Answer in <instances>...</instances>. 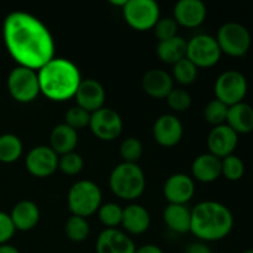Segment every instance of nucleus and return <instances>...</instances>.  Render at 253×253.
<instances>
[{
  "label": "nucleus",
  "instance_id": "obj_11",
  "mask_svg": "<svg viewBox=\"0 0 253 253\" xmlns=\"http://www.w3.org/2000/svg\"><path fill=\"white\" fill-rule=\"evenodd\" d=\"M123 119L114 109L101 108L90 114L91 132L103 141H114L123 132Z\"/></svg>",
  "mask_w": 253,
  "mask_h": 253
},
{
  "label": "nucleus",
  "instance_id": "obj_37",
  "mask_svg": "<svg viewBox=\"0 0 253 253\" xmlns=\"http://www.w3.org/2000/svg\"><path fill=\"white\" fill-rule=\"evenodd\" d=\"M177 31L178 24L173 17H160L157 24L153 27L155 36L157 37L160 42L177 36Z\"/></svg>",
  "mask_w": 253,
  "mask_h": 253
},
{
  "label": "nucleus",
  "instance_id": "obj_17",
  "mask_svg": "<svg viewBox=\"0 0 253 253\" xmlns=\"http://www.w3.org/2000/svg\"><path fill=\"white\" fill-rule=\"evenodd\" d=\"M96 253H135L136 246L127 234L118 229H105L99 234Z\"/></svg>",
  "mask_w": 253,
  "mask_h": 253
},
{
  "label": "nucleus",
  "instance_id": "obj_12",
  "mask_svg": "<svg viewBox=\"0 0 253 253\" xmlns=\"http://www.w3.org/2000/svg\"><path fill=\"white\" fill-rule=\"evenodd\" d=\"M59 156L49 146H36L27 153L25 166L30 174L37 178H46L58 169Z\"/></svg>",
  "mask_w": 253,
  "mask_h": 253
},
{
  "label": "nucleus",
  "instance_id": "obj_27",
  "mask_svg": "<svg viewBox=\"0 0 253 253\" xmlns=\"http://www.w3.org/2000/svg\"><path fill=\"white\" fill-rule=\"evenodd\" d=\"M22 146L21 140L14 133H4L0 136V162L14 163L21 157Z\"/></svg>",
  "mask_w": 253,
  "mask_h": 253
},
{
  "label": "nucleus",
  "instance_id": "obj_1",
  "mask_svg": "<svg viewBox=\"0 0 253 253\" xmlns=\"http://www.w3.org/2000/svg\"><path fill=\"white\" fill-rule=\"evenodd\" d=\"M5 47L17 66L39 71L54 58L53 36L48 27L26 11H12L2 24Z\"/></svg>",
  "mask_w": 253,
  "mask_h": 253
},
{
  "label": "nucleus",
  "instance_id": "obj_32",
  "mask_svg": "<svg viewBox=\"0 0 253 253\" xmlns=\"http://www.w3.org/2000/svg\"><path fill=\"white\" fill-rule=\"evenodd\" d=\"M227 110H229V106L225 105L222 101L217 100V99H212L205 106L204 118L211 125H222V124H226Z\"/></svg>",
  "mask_w": 253,
  "mask_h": 253
},
{
  "label": "nucleus",
  "instance_id": "obj_39",
  "mask_svg": "<svg viewBox=\"0 0 253 253\" xmlns=\"http://www.w3.org/2000/svg\"><path fill=\"white\" fill-rule=\"evenodd\" d=\"M185 253H212V251L205 242L198 241L188 245Z\"/></svg>",
  "mask_w": 253,
  "mask_h": 253
},
{
  "label": "nucleus",
  "instance_id": "obj_43",
  "mask_svg": "<svg viewBox=\"0 0 253 253\" xmlns=\"http://www.w3.org/2000/svg\"><path fill=\"white\" fill-rule=\"evenodd\" d=\"M242 253H253V249H249V250H246V251H244Z\"/></svg>",
  "mask_w": 253,
  "mask_h": 253
},
{
  "label": "nucleus",
  "instance_id": "obj_29",
  "mask_svg": "<svg viewBox=\"0 0 253 253\" xmlns=\"http://www.w3.org/2000/svg\"><path fill=\"white\" fill-rule=\"evenodd\" d=\"M198 77V67L194 63L185 58L180 59L175 64H173L172 69V78L173 81H177L178 83L183 84V85H189V84L194 83L195 79Z\"/></svg>",
  "mask_w": 253,
  "mask_h": 253
},
{
  "label": "nucleus",
  "instance_id": "obj_40",
  "mask_svg": "<svg viewBox=\"0 0 253 253\" xmlns=\"http://www.w3.org/2000/svg\"><path fill=\"white\" fill-rule=\"evenodd\" d=\"M135 253H163V251L161 247L156 246V245L147 244V245H143V246L137 247Z\"/></svg>",
  "mask_w": 253,
  "mask_h": 253
},
{
  "label": "nucleus",
  "instance_id": "obj_5",
  "mask_svg": "<svg viewBox=\"0 0 253 253\" xmlns=\"http://www.w3.org/2000/svg\"><path fill=\"white\" fill-rule=\"evenodd\" d=\"M101 198L103 195L98 184L91 180H78L69 189L67 204L72 215L85 219L98 212Z\"/></svg>",
  "mask_w": 253,
  "mask_h": 253
},
{
  "label": "nucleus",
  "instance_id": "obj_41",
  "mask_svg": "<svg viewBox=\"0 0 253 253\" xmlns=\"http://www.w3.org/2000/svg\"><path fill=\"white\" fill-rule=\"evenodd\" d=\"M0 253H21V252H20L16 247L5 244L0 246Z\"/></svg>",
  "mask_w": 253,
  "mask_h": 253
},
{
  "label": "nucleus",
  "instance_id": "obj_3",
  "mask_svg": "<svg viewBox=\"0 0 253 253\" xmlns=\"http://www.w3.org/2000/svg\"><path fill=\"white\" fill-rule=\"evenodd\" d=\"M234 227V215L226 205L207 200L192 210L190 232L199 241L212 242L225 239Z\"/></svg>",
  "mask_w": 253,
  "mask_h": 253
},
{
  "label": "nucleus",
  "instance_id": "obj_20",
  "mask_svg": "<svg viewBox=\"0 0 253 253\" xmlns=\"http://www.w3.org/2000/svg\"><path fill=\"white\" fill-rule=\"evenodd\" d=\"M121 225L124 230L131 235H141L148 230L151 225L150 212L140 204H131L123 209Z\"/></svg>",
  "mask_w": 253,
  "mask_h": 253
},
{
  "label": "nucleus",
  "instance_id": "obj_33",
  "mask_svg": "<svg viewBox=\"0 0 253 253\" xmlns=\"http://www.w3.org/2000/svg\"><path fill=\"white\" fill-rule=\"evenodd\" d=\"M120 155L124 162L137 163L143 155V146L136 137H127L121 142Z\"/></svg>",
  "mask_w": 253,
  "mask_h": 253
},
{
  "label": "nucleus",
  "instance_id": "obj_7",
  "mask_svg": "<svg viewBox=\"0 0 253 253\" xmlns=\"http://www.w3.org/2000/svg\"><path fill=\"white\" fill-rule=\"evenodd\" d=\"M215 39L221 52L232 57L245 56L252 42L249 29L237 21H229L221 25Z\"/></svg>",
  "mask_w": 253,
  "mask_h": 253
},
{
  "label": "nucleus",
  "instance_id": "obj_30",
  "mask_svg": "<svg viewBox=\"0 0 253 253\" xmlns=\"http://www.w3.org/2000/svg\"><path fill=\"white\" fill-rule=\"evenodd\" d=\"M98 216L101 224L106 226V229H116V226L121 225L123 208L116 203L101 204L98 210Z\"/></svg>",
  "mask_w": 253,
  "mask_h": 253
},
{
  "label": "nucleus",
  "instance_id": "obj_8",
  "mask_svg": "<svg viewBox=\"0 0 253 253\" xmlns=\"http://www.w3.org/2000/svg\"><path fill=\"white\" fill-rule=\"evenodd\" d=\"M214 90L217 100L222 101L225 105L231 106L244 101L249 90V83L241 72L229 69L217 77Z\"/></svg>",
  "mask_w": 253,
  "mask_h": 253
},
{
  "label": "nucleus",
  "instance_id": "obj_19",
  "mask_svg": "<svg viewBox=\"0 0 253 253\" xmlns=\"http://www.w3.org/2000/svg\"><path fill=\"white\" fill-rule=\"evenodd\" d=\"M173 88L174 81L172 76L163 69H150L142 78V89L151 98L166 99Z\"/></svg>",
  "mask_w": 253,
  "mask_h": 253
},
{
  "label": "nucleus",
  "instance_id": "obj_28",
  "mask_svg": "<svg viewBox=\"0 0 253 253\" xmlns=\"http://www.w3.org/2000/svg\"><path fill=\"white\" fill-rule=\"evenodd\" d=\"M64 232L68 240L73 242H83L84 240L88 239L90 227L86 219L81 216L72 215L64 225Z\"/></svg>",
  "mask_w": 253,
  "mask_h": 253
},
{
  "label": "nucleus",
  "instance_id": "obj_4",
  "mask_svg": "<svg viewBox=\"0 0 253 253\" xmlns=\"http://www.w3.org/2000/svg\"><path fill=\"white\" fill-rule=\"evenodd\" d=\"M109 185L114 194L124 200H135L146 189V177L137 163L123 162L110 173Z\"/></svg>",
  "mask_w": 253,
  "mask_h": 253
},
{
  "label": "nucleus",
  "instance_id": "obj_2",
  "mask_svg": "<svg viewBox=\"0 0 253 253\" xmlns=\"http://www.w3.org/2000/svg\"><path fill=\"white\" fill-rule=\"evenodd\" d=\"M40 91L52 101L74 98L82 82V74L71 59L54 57L37 71Z\"/></svg>",
  "mask_w": 253,
  "mask_h": 253
},
{
  "label": "nucleus",
  "instance_id": "obj_9",
  "mask_svg": "<svg viewBox=\"0 0 253 253\" xmlns=\"http://www.w3.org/2000/svg\"><path fill=\"white\" fill-rule=\"evenodd\" d=\"M123 12L128 26L137 31L153 29L161 17L160 6L153 0H127Z\"/></svg>",
  "mask_w": 253,
  "mask_h": 253
},
{
  "label": "nucleus",
  "instance_id": "obj_31",
  "mask_svg": "<svg viewBox=\"0 0 253 253\" xmlns=\"http://www.w3.org/2000/svg\"><path fill=\"white\" fill-rule=\"evenodd\" d=\"M245 174V163L239 156L230 155L221 160V175H224L226 179L240 180Z\"/></svg>",
  "mask_w": 253,
  "mask_h": 253
},
{
  "label": "nucleus",
  "instance_id": "obj_38",
  "mask_svg": "<svg viewBox=\"0 0 253 253\" xmlns=\"http://www.w3.org/2000/svg\"><path fill=\"white\" fill-rule=\"evenodd\" d=\"M15 231H16V229L12 224L10 215L0 211V246L7 244L14 236Z\"/></svg>",
  "mask_w": 253,
  "mask_h": 253
},
{
  "label": "nucleus",
  "instance_id": "obj_24",
  "mask_svg": "<svg viewBox=\"0 0 253 253\" xmlns=\"http://www.w3.org/2000/svg\"><path fill=\"white\" fill-rule=\"evenodd\" d=\"M78 143V132L66 124L54 126L49 135V147L58 156L74 152Z\"/></svg>",
  "mask_w": 253,
  "mask_h": 253
},
{
  "label": "nucleus",
  "instance_id": "obj_23",
  "mask_svg": "<svg viewBox=\"0 0 253 253\" xmlns=\"http://www.w3.org/2000/svg\"><path fill=\"white\" fill-rule=\"evenodd\" d=\"M226 124L236 133L251 132L253 131V106L245 101L229 106Z\"/></svg>",
  "mask_w": 253,
  "mask_h": 253
},
{
  "label": "nucleus",
  "instance_id": "obj_13",
  "mask_svg": "<svg viewBox=\"0 0 253 253\" xmlns=\"http://www.w3.org/2000/svg\"><path fill=\"white\" fill-rule=\"evenodd\" d=\"M153 138L163 147L178 145L183 137V124L173 114H163L153 124Z\"/></svg>",
  "mask_w": 253,
  "mask_h": 253
},
{
  "label": "nucleus",
  "instance_id": "obj_10",
  "mask_svg": "<svg viewBox=\"0 0 253 253\" xmlns=\"http://www.w3.org/2000/svg\"><path fill=\"white\" fill-rule=\"evenodd\" d=\"M221 49L211 35L200 34L192 37L187 43V58L198 68H209L220 61Z\"/></svg>",
  "mask_w": 253,
  "mask_h": 253
},
{
  "label": "nucleus",
  "instance_id": "obj_18",
  "mask_svg": "<svg viewBox=\"0 0 253 253\" xmlns=\"http://www.w3.org/2000/svg\"><path fill=\"white\" fill-rule=\"evenodd\" d=\"M207 17V6L202 0H179L173 9V19L184 27H198Z\"/></svg>",
  "mask_w": 253,
  "mask_h": 253
},
{
  "label": "nucleus",
  "instance_id": "obj_25",
  "mask_svg": "<svg viewBox=\"0 0 253 253\" xmlns=\"http://www.w3.org/2000/svg\"><path fill=\"white\" fill-rule=\"evenodd\" d=\"M163 220L172 231L177 234H187L190 231L192 210L187 205L168 204L163 211Z\"/></svg>",
  "mask_w": 253,
  "mask_h": 253
},
{
  "label": "nucleus",
  "instance_id": "obj_36",
  "mask_svg": "<svg viewBox=\"0 0 253 253\" xmlns=\"http://www.w3.org/2000/svg\"><path fill=\"white\" fill-rule=\"evenodd\" d=\"M166 100L169 108L174 111H185L192 105V96L182 88H173Z\"/></svg>",
  "mask_w": 253,
  "mask_h": 253
},
{
  "label": "nucleus",
  "instance_id": "obj_14",
  "mask_svg": "<svg viewBox=\"0 0 253 253\" xmlns=\"http://www.w3.org/2000/svg\"><path fill=\"white\" fill-rule=\"evenodd\" d=\"M194 193V180L184 173H175L170 175L163 185V194L169 204L185 205L193 199Z\"/></svg>",
  "mask_w": 253,
  "mask_h": 253
},
{
  "label": "nucleus",
  "instance_id": "obj_34",
  "mask_svg": "<svg viewBox=\"0 0 253 253\" xmlns=\"http://www.w3.org/2000/svg\"><path fill=\"white\" fill-rule=\"evenodd\" d=\"M89 123H90V113L78 105L69 108L64 114V124L76 131L89 126Z\"/></svg>",
  "mask_w": 253,
  "mask_h": 253
},
{
  "label": "nucleus",
  "instance_id": "obj_44",
  "mask_svg": "<svg viewBox=\"0 0 253 253\" xmlns=\"http://www.w3.org/2000/svg\"><path fill=\"white\" fill-rule=\"evenodd\" d=\"M221 253H229V252H221Z\"/></svg>",
  "mask_w": 253,
  "mask_h": 253
},
{
  "label": "nucleus",
  "instance_id": "obj_21",
  "mask_svg": "<svg viewBox=\"0 0 253 253\" xmlns=\"http://www.w3.org/2000/svg\"><path fill=\"white\" fill-rule=\"evenodd\" d=\"M9 215L15 229L19 231H30L40 221V209L31 200H21L15 204Z\"/></svg>",
  "mask_w": 253,
  "mask_h": 253
},
{
  "label": "nucleus",
  "instance_id": "obj_22",
  "mask_svg": "<svg viewBox=\"0 0 253 253\" xmlns=\"http://www.w3.org/2000/svg\"><path fill=\"white\" fill-rule=\"evenodd\" d=\"M193 177L202 183H211L221 175V160L210 152L199 155L192 165Z\"/></svg>",
  "mask_w": 253,
  "mask_h": 253
},
{
  "label": "nucleus",
  "instance_id": "obj_16",
  "mask_svg": "<svg viewBox=\"0 0 253 253\" xmlns=\"http://www.w3.org/2000/svg\"><path fill=\"white\" fill-rule=\"evenodd\" d=\"M105 96V89L101 85L100 82L88 78L82 79L74 98H76L77 105L91 114L104 108Z\"/></svg>",
  "mask_w": 253,
  "mask_h": 253
},
{
  "label": "nucleus",
  "instance_id": "obj_35",
  "mask_svg": "<svg viewBox=\"0 0 253 253\" xmlns=\"http://www.w3.org/2000/svg\"><path fill=\"white\" fill-rule=\"evenodd\" d=\"M84 167V161L81 155L76 152H69L59 156L58 169L67 175H77L82 172Z\"/></svg>",
  "mask_w": 253,
  "mask_h": 253
},
{
  "label": "nucleus",
  "instance_id": "obj_42",
  "mask_svg": "<svg viewBox=\"0 0 253 253\" xmlns=\"http://www.w3.org/2000/svg\"><path fill=\"white\" fill-rule=\"evenodd\" d=\"M110 2L113 5H115V6L124 7L126 5V2H127V0H118V1H116V0H110Z\"/></svg>",
  "mask_w": 253,
  "mask_h": 253
},
{
  "label": "nucleus",
  "instance_id": "obj_26",
  "mask_svg": "<svg viewBox=\"0 0 253 253\" xmlns=\"http://www.w3.org/2000/svg\"><path fill=\"white\" fill-rule=\"evenodd\" d=\"M187 43L182 36H174L166 41L158 42L157 44V56L162 62L168 64H175L180 59L187 57Z\"/></svg>",
  "mask_w": 253,
  "mask_h": 253
},
{
  "label": "nucleus",
  "instance_id": "obj_15",
  "mask_svg": "<svg viewBox=\"0 0 253 253\" xmlns=\"http://www.w3.org/2000/svg\"><path fill=\"white\" fill-rule=\"evenodd\" d=\"M239 143V133L235 132L227 124L214 126L208 136V147L211 155L220 160L234 153Z\"/></svg>",
  "mask_w": 253,
  "mask_h": 253
},
{
  "label": "nucleus",
  "instance_id": "obj_6",
  "mask_svg": "<svg viewBox=\"0 0 253 253\" xmlns=\"http://www.w3.org/2000/svg\"><path fill=\"white\" fill-rule=\"evenodd\" d=\"M6 84L10 95L17 103H31L41 93L37 71L26 67L17 66L12 68L7 76Z\"/></svg>",
  "mask_w": 253,
  "mask_h": 253
}]
</instances>
